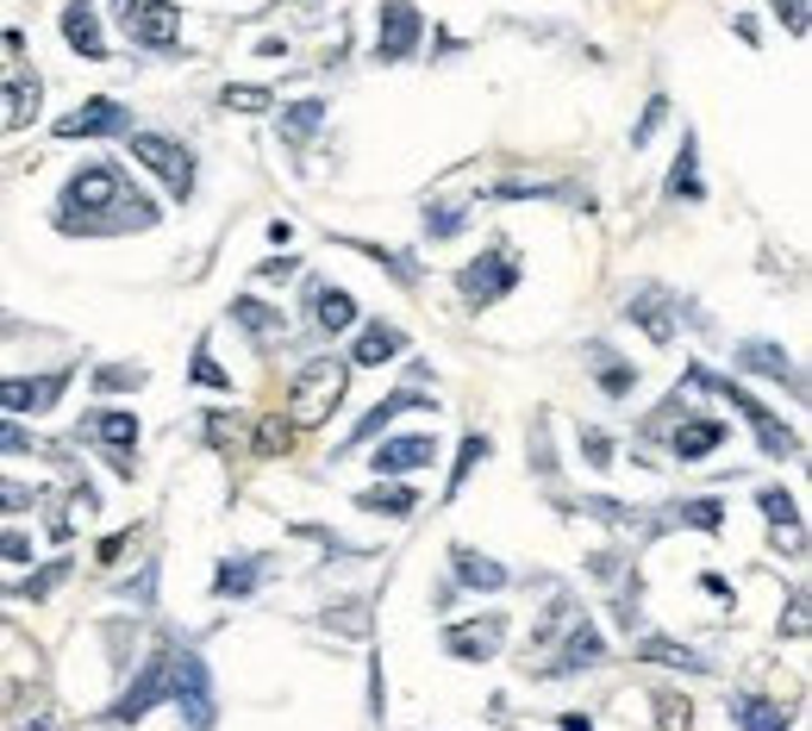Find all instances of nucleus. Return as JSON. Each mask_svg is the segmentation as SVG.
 <instances>
[{
	"mask_svg": "<svg viewBox=\"0 0 812 731\" xmlns=\"http://www.w3.org/2000/svg\"><path fill=\"white\" fill-rule=\"evenodd\" d=\"M144 200L138 188H125V175L95 163V170L69 175L63 188V207H57V226L63 231H119V226H151L156 212L151 207H132Z\"/></svg>",
	"mask_w": 812,
	"mask_h": 731,
	"instance_id": "nucleus-1",
	"label": "nucleus"
},
{
	"mask_svg": "<svg viewBox=\"0 0 812 731\" xmlns=\"http://www.w3.org/2000/svg\"><path fill=\"white\" fill-rule=\"evenodd\" d=\"M169 700L182 707L188 731H213L219 700H213V675H207L200 651H169Z\"/></svg>",
	"mask_w": 812,
	"mask_h": 731,
	"instance_id": "nucleus-2",
	"label": "nucleus"
},
{
	"mask_svg": "<svg viewBox=\"0 0 812 731\" xmlns=\"http://www.w3.org/2000/svg\"><path fill=\"white\" fill-rule=\"evenodd\" d=\"M338 401H344V363L312 357V363L300 369V382H294V425H319Z\"/></svg>",
	"mask_w": 812,
	"mask_h": 731,
	"instance_id": "nucleus-3",
	"label": "nucleus"
},
{
	"mask_svg": "<svg viewBox=\"0 0 812 731\" xmlns=\"http://www.w3.org/2000/svg\"><path fill=\"white\" fill-rule=\"evenodd\" d=\"M132 156L144 163V170H156L163 182H169L175 200H188V194H194V156L182 151L175 138H163V132H132Z\"/></svg>",
	"mask_w": 812,
	"mask_h": 731,
	"instance_id": "nucleus-4",
	"label": "nucleus"
},
{
	"mask_svg": "<svg viewBox=\"0 0 812 731\" xmlns=\"http://www.w3.org/2000/svg\"><path fill=\"white\" fill-rule=\"evenodd\" d=\"M513 282H519V263H513V251H506V244H487V251L475 257L463 275H457V288H463L475 307H487V301L513 294Z\"/></svg>",
	"mask_w": 812,
	"mask_h": 731,
	"instance_id": "nucleus-5",
	"label": "nucleus"
},
{
	"mask_svg": "<svg viewBox=\"0 0 812 731\" xmlns=\"http://www.w3.org/2000/svg\"><path fill=\"white\" fill-rule=\"evenodd\" d=\"M119 20H125V32L144 51H169L182 39V13H175L169 0H119Z\"/></svg>",
	"mask_w": 812,
	"mask_h": 731,
	"instance_id": "nucleus-6",
	"label": "nucleus"
},
{
	"mask_svg": "<svg viewBox=\"0 0 812 731\" xmlns=\"http://www.w3.org/2000/svg\"><path fill=\"white\" fill-rule=\"evenodd\" d=\"M419 32H426L419 7H413V0H387L382 20H375V57H382V63L413 57V51H419Z\"/></svg>",
	"mask_w": 812,
	"mask_h": 731,
	"instance_id": "nucleus-7",
	"label": "nucleus"
},
{
	"mask_svg": "<svg viewBox=\"0 0 812 731\" xmlns=\"http://www.w3.org/2000/svg\"><path fill=\"white\" fill-rule=\"evenodd\" d=\"M706 382H713V375H706ZM713 388L737 406V413H744V419H750V432L762 438V457H793V450H800V438H793V432H788L781 419H775V413H769L762 401H750V394H744V388H732V382H713Z\"/></svg>",
	"mask_w": 812,
	"mask_h": 731,
	"instance_id": "nucleus-8",
	"label": "nucleus"
},
{
	"mask_svg": "<svg viewBox=\"0 0 812 731\" xmlns=\"http://www.w3.org/2000/svg\"><path fill=\"white\" fill-rule=\"evenodd\" d=\"M163 694H169V651H156L151 663H144V675H138L132 688H125V700L113 707V725H138Z\"/></svg>",
	"mask_w": 812,
	"mask_h": 731,
	"instance_id": "nucleus-9",
	"label": "nucleus"
},
{
	"mask_svg": "<svg viewBox=\"0 0 812 731\" xmlns=\"http://www.w3.org/2000/svg\"><path fill=\"white\" fill-rule=\"evenodd\" d=\"M431 457H438V444H431L426 432H406V438H387L382 450H369L375 476H413V469H426Z\"/></svg>",
	"mask_w": 812,
	"mask_h": 731,
	"instance_id": "nucleus-10",
	"label": "nucleus"
},
{
	"mask_svg": "<svg viewBox=\"0 0 812 731\" xmlns=\"http://www.w3.org/2000/svg\"><path fill=\"white\" fill-rule=\"evenodd\" d=\"M69 388V375H13V382H0V406L7 413H51L57 406V394Z\"/></svg>",
	"mask_w": 812,
	"mask_h": 731,
	"instance_id": "nucleus-11",
	"label": "nucleus"
},
{
	"mask_svg": "<svg viewBox=\"0 0 812 731\" xmlns=\"http://www.w3.org/2000/svg\"><path fill=\"white\" fill-rule=\"evenodd\" d=\"M125 126H132V113L119 100H88L69 119H57V138H107V132H125Z\"/></svg>",
	"mask_w": 812,
	"mask_h": 731,
	"instance_id": "nucleus-12",
	"label": "nucleus"
},
{
	"mask_svg": "<svg viewBox=\"0 0 812 731\" xmlns=\"http://www.w3.org/2000/svg\"><path fill=\"white\" fill-rule=\"evenodd\" d=\"M501 619H469V625H450L445 632V651L463 656V663H487V656L501 651Z\"/></svg>",
	"mask_w": 812,
	"mask_h": 731,
	"instance_id": "nucleus-13",
	"label": "nucleus"
},
{
	"mask_svg": "<svg viewBox=\"0 0 812 731\" xmlns=\"http://www.w3.org/2000/svg\"><path fill=\"white\" fill-rule=\"evenodd\" d=\"M732 719L744 731H788L793 725V707H781V700H769V694H737V700H732Z\"/></svg>",
	"mask_w": 812,
	"mask_h": 731,
	"instance_id": "nucleus-14",
	"label": "nucleus"
},
{
	"mask_svg": "<svg viewBox=\"0 0 812 731\" xmlns=\"http://www.w3.org/2000/svg\"><path fill=\"white\" fill-rule=\"evenodd\" d=\"M63 39L76 44L88 63L107 57V39H100V20H95V7H88V0H69V7H63Z\"/></svg>",
	"mask_w": 812,
	"mask_h": 731,
	"instance_id": "nucleus-15",
	"label": "nucleus"
},
{
	"mask_svg": "<svg viewBox=\"0 0 812 731\" xmlns=\"http://www.w3.org/2000/svg\"><path fill=\"white\" fill-rule=\"evenodd\" d=\"M625 319H638L657 345H669V338H676V313H669V301H662L657 288H638V294H632V301H625Z\"/></svg>",
	"mask_w": 812,
	"mask_h": 731,
	"instance_id": "nucleus-16",
	"label": "nucleus"
},
{
	"mask_svg": "<svg viewBox=\"0 0 812 731\" xmlns=\"http://www.w3.org/2000/svg\"><path fill=\"white\" fill-rule=\"evenodd\" d=\"M312 326L319 331H350L356 326V301L331 282H312Z\"/></svg>",
	"mask_w": 812,
	"mask_h": 731,
	"instance_id": "nucleus-17",
	"label": "nucleus"
},
{
	"mask_svg": "<svg viewBox=\"0 0 812 731\" xmlns=\"http://www.w3.org/2000/svg\"><path fill=\"white\" fill-rule=\"evenodd\" d=\"M400 350H406V331L400 326H363V338H356V350H350V357H356L363 369H375V363H387V357H400Z\"/></svg>",
	"mask_w": 812,
	"mask_h": 731,
	"instance_id": "nucleus-18",
	"label": "nucleus"
},
{
	"mask_svg": "<svg viewBox=\"0 0 812 731\" xmlns=\"http://www.w3.org/2000/svg\"><path fill=\"white\" fill-rule=\"evenodd\" d=\"M356 506H363V513H387V520H406V513L419 506V494L400 488V481H375L369 494H356Z\"/></svg>",
	"mask_w": 812,
	"mask_h": 731,
	"instance_id": "nucleus-19",
	"label": "nucleus"
},
{
	"mask_svg": "<svg viewBox=\"0 0 812 731\" xmlns=\"http://www.w3.org/2000/svg\"><path fill=\"white\" fill-rule=\"evenodd\" d=\"M319 126H326V100H294L288 113H282V144H294V151H300Z\"/></svg>",
	"mask_w": 812,
	"mask_h": 731,
	"instance_id": "nucleus-20",
	"label": "nucleus"
},
{
	"mask_svg": "<svg viewBox=\"0 0 812 731\" xmlns=\"http://www.w3.org/2000/svg\"><path fill=\"white\" fill-rule=\"evenodd\" d=\"M88 438L113 444V457H119V450H132L138 444V419L132 413H95V419H88ZM119 462H132V457H119Z\"/></svg>",
	"mask_w": 812,
	"mask_h": 731,
	"instance_id": "nucleus-21",
	"label": "nucleus"
},
{
	"mask_svg": "<svg viewBox=\"0 0 812 731\" xmlns=\"http://www.w3.org/2000/svg\"><path fill=\"white\" fill-rule=\"evenodd\" d=\"M256 581H263V557H238V563H226V569H219L213 588H219L226 600H251Z\"/></svg>",
	"mask_w": 812,
	"mask_h": 731,
	"instance_id": "nucleus-22",
	"label": "nucleus"
},
{
	"mask_svg": "<svg viewBox=\"0 0 812 731\" xmlns=\"http://www.w3.org/2000/svg\"><path fill=\"white\" fill-rule=\"evenodd\" d=\"M718 444H725V425L718 419H688L676 432V457L694 462V457H706V450H718Z\"/></svg>",
	"mask_w": 812,
	"mask_h": 731,
	"instance_id": "nucleus-23",
	"label": "nucleus"
},
{
	"mask_svg": "<svg viewBox=\"0 0 812 731\" xmlns=\"http://www.w3.org/2000/svg\"><path fill=\"white\" fill-rule=\"evenodd\" d=\"M450 563H457V576H463L469 588H506V569H501V563L475 557L469 544H457V550H450Z\"/></svg>",
	"mask_w": 812,
	"mask_h": 731,
	"instance_id": "nucleus-24",
	"label": "nucleus"
},
{
	"mask_svg": "<svg viewBox=\"0 0 812 731\" xmlns=\"http://www.w3.org/2000/svg\"><path fill=\"white\" fill-rule=\"evenodd\" d=\"M562 651H569V656H562L557 669H588V663H600V656H606V644H600V625H588V619H581Z\"/></svg>",
	"mask_w": 812,
	"mask_h": 731,
	"instance_id": "nucleus-25",
	"label": "nucleus"
},
{
	"mask_svg": "<svg viewBox=\"0 0 812 731\" xmlns=\"http://www.w3.org/2000/svg\"><path fill=\"white\" fill-rule=\"evenodd\" d=\"M669 194H676V200H706V188H700V156H694V138L681 144L676 170H669Z\"/></svg>",
	"mask_w": 812,
	"mask_h": 731,
	"instance_id": "nucleus-26",
	"label": "nucleus"
},
{
	"mask_svg": "<svg viewBox=\"0 0 812 731\" xmlns=\"http://www.w3.org/2000/svg\"><path fill=\"white\" fill-rule=\"evenodd\" d=\"M232 319L244 331H256V338H270V331L288 326V319H282V307H263V301H232Z\"/></svg>",
	"mask_w": 812,
	"mask_h": 731,
	"instance_id": "nucleus-27",
	"label": "nucleus"
},
{
	"mask_svg": "<svg viewBox=\"0 0 812 731\" xmlns=\"http://www.w3.org/2000/svg\"><path fill=\"white\" fill-rule=\"evenodd\" d=\"M737 357H744V369H756V375H775V382H793V363H788V357H781L775 345H744Z\"/></svg>",
	"mask_w": 812,
	"mask_h": 731,
	"instance_id": "nucleus-28",
	"label": "nucleus"
},
{
	"mask_svg": "<svg viewBox=\"0 0 812 731\" xmlns=\"http://www.w3.org/2000/svg\"><path fill=\"white\" fill-rule=\"evenodd\" d=\"M406 406H431V401H419V394H413V388H400V394H387V401L375 406V413H369L363 425H356V444H363V438H375V432H382V425L394 419V413H406Z\"/></svg>",
	"mask_w": 812,
	"mask_h": 731,
	"instance_id": "nucleus-29",
	"label": "nucleus"
},
{
	"mask_svg": "<svg viewBox=\"0 0 812 731\" xmlns=\"http://www.w3.org/2000/svg\"><path fill=\"white\" fill-rule=\"evenodd\" d=\"M638 656H650V663H681V669H694V675H706V656H694V651H681V644H669V637H644V651Z\"/></svg>",
	"mask_w": 812,
	"mask_h": 731,
	"instance_id": "nucleus-30",
	"label": "nucleus"
},
{
	"mask_svg": "<svg viewBox=\"0 0 812 731\" xmlns=\"http://www.w3.org/2000/svg\"><path fill=\"white\" fill-rule=\"evenodd\" d=\"M482 457H487V438H482V432H469V438H463V450H457V476H450V501L463 494V481L475 476V462H482Z\"/></svg>",
	"mask_w": 812,
	"mask_h": 731,
	"instance_id": "nucleus-31",
	"label": "nucleus"
},
{
	"mask_svg": "<svg viewBox=\"0 0 812 731\" xmlns=\"http://www.w3.org/2000/svg\"><path fill=\"white\" fill-rule=\"evenodd\" d=\"M756 506H762L775 525H800V506H793L788 488H762V494H756Z\"/></svg>",
	"mask_w": 812,
	"mask_h": 731,
	"instance_id": "nucleus-32",
	"label": "nucleus"
},
{
	"mask_svg": "<svg viewBox=\"0 0 812 731\" xmlns=\"http://www.w3.org/2000/svg\"><path fill=\"white\" fill-rule=\"evenodd\" d=\"M219 100H226V107H238V113H263L275 95H270V88H251V81H232V88H226Z\"/></svg>",
	"mask_w": 812,
	"mask_h": 731,
	"instance_id": "nucleus-33",
	"label": "nucleus"
},
{
	"mask_svg": "<svg viewBox=\"0 0 812 731\" xmlns=\"http://www.w3.org/2000/svg\"><path fill=\"white\" fill-rule=\"evenodd\" d=\"M288 438H294V432L282 419H263V425H256V450H263V457H282V450H288Z\"/></svg>",
	"mask_w": 812,
	"mask_h": 731,
	"instance_id": "nucleus-34",
	"label": "nucleus"
},
{
	"mask_svg": "<svg viewBox=\"0 0 812 731\" xmlns=\"http://www.w3.org/2000/svg\"><path fill=\"white\" fill-rule=\"evenodd\" d=\"M32 506H39V494L25 481H0V513H32Z\"/></svg>",
	"mask_w": 812,
	"mask_h": 731,
	"instance_id": "nucleus-35",
	"label": "nucleus"
},
{
	"mask_svg": "<svg viewBox=\"0 0 812 731\" xmlns=\"http://www.w3.org/2000/svg\"><path fill=\"white\" fill-rule=\"evenodd\" d=\"M95 388H100V394H119V388H144V369H100Z\"/></svg>",
	"mask_w": 812,
	"mask_h": 731,
	"instance_id": "nucleus-36",
	"label": "nucleus"
},
{
	"mask_svg": "<svg viewBox=\"0 0 812 731\" xmlns=\"http://www.w3.org/2000/svg\"><path fill=\"white\" fill-rule=\"evenodd\" d=\"M657 712H662V731H688V700H676V694H657Z\"/></svg>",
	"mask_w": 812,
	"mask_h": 731,
	"instance_id": "nucleus-37",
	"label": "nucleus"
},
{
	"mask_svg": "<svg viewBox=\"0 0 812 731\" xmlns=\"http://www.w3.org/2000/svg\"><path fill=\"white\" fill-rule=\"evenodd\" d=\"M63 576H69V563H51L44 576H32V581H25V600H44V594H51V588H57Z\"/></svg>",
	"mask_w": 812,
	"mask_h": 731,
	"instance_id": "nucleus-38",
	"label": "nucleus"
},
{
	"mask_svg": "<svg viewBox=\"0 0 812 731\" xmlns=\"http://www.w3.org/2000/svg\"><path fill=\"white\" fill-rule=\"evenodd\" d=\"M581 450H588V462H594V469H606V462H613V438H606V432H581Z\"/></svg>",
	"mask_w": 812,
	"mask_h": 731,
	"instance_id": "nucleus-39",
	"label": "nucleus"
},
{
	"mask_svg": "<svg viewBox=\"0 0 812 731\" xmlns=\"http://www.w3.org/2000/svg\"><path fill=\"white\" fill-rule=\"evenodd\" d=\"M326 625H331V632H363V625H369V607L356 600V607H344V613H326Z\"/></svg>",
	"mask_w": 812,
	"mask_h": 731,
	"instance_id": "nucleus-40",
	"label": "nucleus"
},
{
	"mask_svg": "<svg viewBox=\"0 0 812 731\" xmlns=\"http://www.w3.org/2000/svg\"><path fill=\"white\" fill-rule=\"evenodd\" d=\"M0 450H7V457H20V450H44V444L32 438V432H20V425H0Z\"/></svg>",
	"mask_w": 812,
	"mask_h": 731,
	"instance_id": "nucleus-41",
	"label": "nucleus"
},
{
	"mask_svg": "<svg viewBox=\"0 0 812 731\" xmlns=\"http://www.w3.org/2000/svg\"><path fill=\"white\" fill-rule=\"evenodd\" d=\"M426 226H431V238H450V231L463 226V207H438V212L426 207Z\"/></svg>",
	"mask_w": 812,
	"mask_h": 731,
	"instance_id": "nucleus-42",
	"label": "nucleus"
},
{
	"mask_svg": "<svg viewBox=\"0 0 812 731\" xmlns=\"http://www.w3.org/2000/svg\"><path fill=\"white\" fill-rule=\"evenodd\" d=\"M39 113V81H13V119Z\"/></svg>",
	"mask_w": 812,
	"mask_h": 731,
	"instance_id": "nucleus-43",
	"label": "nucleus"
},
{
	"mask_svg": "<svg viewBox=\"0 0 812 731\" xmlns=\"http://www.w3.org/2000/svg\"><path fill=\"white\" fill-rule=\"evenodd\" d=\"M0 557H7V563H32L39 550H32V538H20V532H0Z\"/></svg>",
	"mask_w": 812,
	"mask_h": 731,
	"instance_id": "nucleus-44",
	"label": "nucleus"
},
{
	"mask_svg": "<svg viewBox=\"0 0 812 731\" xmlns=\"http://www.w3.org/2000/svg\"><path fill=\"white\" fill-rule=\"evenodd\" d=\"M662 113H669V100H650V107H644V119H638V132H632V144H644V138H650V132H657V126H662Z\"/></svg>",
	"mask_w": 812,
	"mask_h": 731,
	"instance_id": "nucleus-45",
	"label": "nucleus"
},
{
	"mask_svg": "<svg viewBox=\"0 0 812 731\" xmlns=\"http://www.w3.org/2000/svg\"><path fill=\"white\" fill-rule=\"evenodd\" d=\"M194 382H207V388H232V375L213 363V357H194Z\"/></svg>",
	"mask_w": 812,
	"mask_h": 731,
	"instance_id": "nucleus-46",
	"label": "nucleus"
},
{
	"mask_svg": "<svg viewBox=\"0 0 812 731\" xmlns=\"http://www.w3.org/2000/svg\"><path fill=\"white\" fill-rule=\"evenodd\" d=\"M632 382H638V375H632L625 363H606V369H600V388H606V394H625Z\"/></svg>",
	"mask_w": 812,
	"mask_h": 731,
	"instance_id": "nucleus-47",
	"label": "nucleus"
},
{
	"mask_svg": "<svg viewBox=\"0 0 812 731\" xmlns=\"http://www.w3.org/2000/svg\"><path fill=\"white\" fill-rule=\"evenodd\" d=\"M676 520H688V525H718V501H694V506H681Z\"/></svg>",
	"mask_w": 812,
	"mask_h": 731,
	"instance_id": "nucleus-48",
	"label": "nucleus"
},
{
	"mask_svg": "<svg viewBox=\"0 0 812 731\" xmlns=\"http://www.w3.org/2000/svg\"><path fill=\"white\" fill-rule=\"evenodd\" d=\"M775 7L788 13V32H793V39H800V32H806V0H775Z\"/></svg>",
	"mask_w": 812,
	"mask_h": 731,
	"instance_id": "nucleus-49",
	"label": "nucleus"
},
{
	"mask_svg": "<svg viewBox=\"0 0 812 731\" xmlns=\"http://www.w3.org/2000/svg\"><path fill=\"white\" fill-rule=\"evenodd\" d=\"M207 438H213L219 450H226V444H232V425H226V413H213V419H207Z\"/></svg>",
	"mask_w": 812,
	"mask_h": 731,
	"instance_id": "nucleus-50",
	"label": "nucleus"
},
{
	"mask_svg": "<svg viewBox=\"0 0 812 731\" xmlns=\"http://www.w3.org/2000/svg\"><path fill=\"white\" fill-rule=\"evenodd\" d=\"M125 550H132V538L119 532V538H107V544H100V563H119V557H125Z\"/></svg>",
	"mask_w": 812,
	"mask_h": 731,
	"instance_id": "nucleus-51",
	"label": "nucleus"
},
{
	"mask_svg": "<svg viewBox=\"0 0 812 731\" xmlns=\"http://www.w3.org/2000/svg\"><path fill=\"white\" fill-rule=\"evenodd\" d=\"M294 270H300L294 257H270V263H263V270H256V275H270V282H275V275H294Z\"/></svg>",
	"mask_w": 812,
	"mask_h": 731,
	"instance_id": "nucleus-52",
	"label": "nucleus"
},
{
	"mask_svg": "<svg viewBox=\"0 0 812 731\" xmlns=\"http://www.w3.org/2000/svg\"><path fill=\"white\" fill-rule=\"evenodd\" d=\"M788 632H793V637L806 632V600H793V607H788Z\"/></svg>",
	"mask_w": 812,
	"mask_h": 731,
	"instance_id": "nucleus-53",
	"label": "nucleus"
},
{
	"mask_svg": "<svg viewBox=\"0 0 812 731\" xmlns=\"http://www.w3.org/2000/svg\"><path fill=\"white\" fill-rule=\"evenodd\" d=\"M562 731H594V725H588V712H562Z\"/></svg>",
	"mask_w": 812,
	"mask_h": 731,
	"instance_id": "nucleus-54",
	"label": "nucleus"
}]
</instances>
